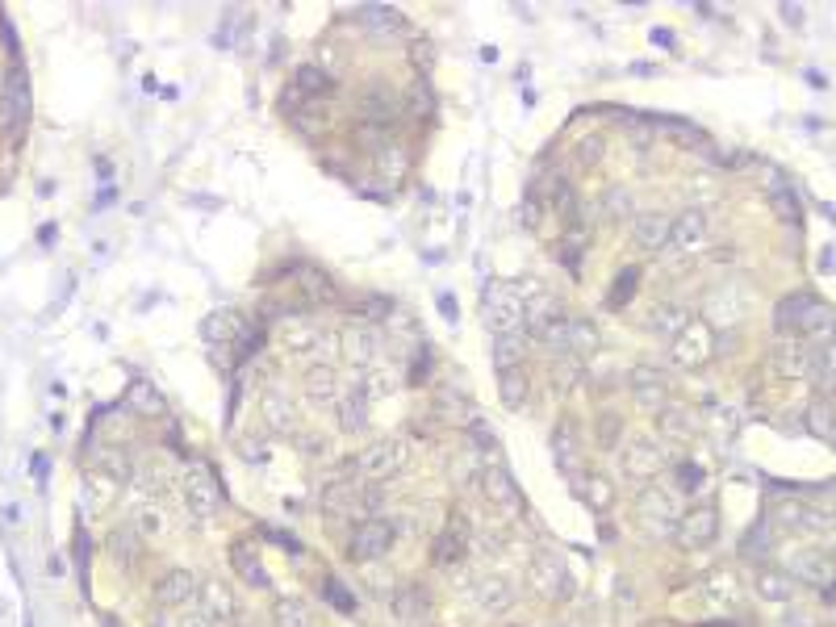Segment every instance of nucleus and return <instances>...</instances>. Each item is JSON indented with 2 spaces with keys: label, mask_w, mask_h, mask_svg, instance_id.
Returning <instances> with one entry per match:
<instances>
[{
  "label": "nucleus",
  "mask_w": 836,
  "mask_h": 627,
  "mask_svg": "<svg viewBox=\"0 0 836 627\" xmlns=\"http://www.w3.org/2000/svg\"><path fill=\"white\" fill-rule=\"evenodd\" d=\"M774 327H778V335H799V339L820 343V339L836 335V310L828 306V301L811 297V293H791V297L778 301Z\"/></svg>",
  "instance_id": "1"
},
{
  "label": "nucleus",
  "mask_w": 836,
  "mask_h": 627,
  "mask_svg": "<svg viewBox=\"0 0 836 627\" xmlns=\"http://www.w3.org/2000/svg\"><path fill=\"white\" fill-rule=\"evenodd\" d=\"M682 498H678V490H669V485H644L640 490V498H636V519H640V527L648 531V536H657V540H669L673 531H678V523H682Z\"/></svg>",
  "instance_id": "2"
},
{
  "label": "nucleus",
  "mask_w": 836,
  "mask_h": 627,
  "mask_svg": "<svg viewBox=\"0 0 836 627\" xmlns=\"http://www.w3.org/2000/svg\"><path fill=\"white\" fill-rule=\"evenodd\" d=\"M774 523L786 527V531H799V536H832L836 531V506L786 498V502L774 506Z\"/></svg>",
  "instance_id": "3"
},
{
  "label": "nucleus",
  "mask_w": 836,
  "mask_h": 627,
  "mask_svg": "<svg viewBox=\"0 0 836 627\" xmlns=\"http://www.w3.org/2000/svg\"><path fill=\"white\" fill-rule=\"evenodd\" d=\"M481 318L485 327L494 335H515V331H527V306L510 293V285H490L481 293Z\"/></svg>",
  "instance_id": "4"
},
{
  "label": "nucleus",
  "mask_w": 836,
  "mask_h": 627,
  "mask_svg": "<svg viewBox=\"0 0 836 627\" xmlns=\"http://www.w3.org/2000/svg\"><path fill=\"white\" fill-rule=\"evenodd\" d=\"M26 122H30V84L21 76V67H9L5 80H0V138L13 143L26 130Z\"/></svg>",
  "instance_id": "5"
},
{
  "label": "nucleus",
  "mask_w": 836,
  "mask_h": 627,
  "mask_svg": "<svg viewBox=\"0 0 836 627\" xmlns=\"http://www.w3.org/2000/svg\"><path fill=\"white\" fill-rule=\"evenodd\" d=\"M410 464V444L398 435L389 439H377V444H368L356 460V469L368 477V481H389V477H402Z\"/></svg>",
  "instance_id": "6"
},
{
  "label": "nucleus",
  "mask_w": 836,
  "mask_h": 627,
  "mask_svg": "<svg viewBox=\"0 0 836 627\" xmlns=\"http://www.w3.org/2000/svg\"><path fill=\"white\" fill-rule=\"evenodd\" d=\"M527 577H531V586H536L540 598H552V602H561L573 594V577L565 569V561L556 552L540 548L536 556H531V565H527Z\"/></svg>",
  "instance_id": "7"
},
{
  "label": "nucleus",
  "mask_w": 836,
  "mask_h": 627,
  "mask_svg": "<svg viewBox=\"0 0 836 627\" xmlns=\"http://www.w3.org/2000/svg\"><path fill=\"white\" fill-rule=\"evenodd\" d=\"M661 464H665V452L653 435H636V439H627L623 452H619V469L627 481H648V477H657L661 473Z\"/></svg>",
  "instance_id": "8"
},
{
  "label": "nucleus",
  "mask_w": 836,
  "mask_h": 627,
  "mask_svg": "<svg viewBox=\"0 0 836 627\" xmlns=\"http://www.w3.org/2000/svg\"><path fill=\"white\" fill-rule=\"evenodd\" d=\"M184 506H189L193 519H218L222 490H218V481L209 477L205 464H193V469L184 473Z\"/></svg>",
  "instance_id": "9"
},
{
  "label": "nucleus",
  "mask_w": 836,
  "mask_h": 627,
  "mask_svg": "<svg viewBox=\"0 0 836 627\" xmlns=\"http://www.w3.org/2000/svg\"><path fill=\"white\" fill-rule=\"evenodd\" d=\"M197 611L214 623V627H226L239 619V598L230 590L222 577H201V590H197Z\"/></svg>",
  "instance_id": "10"
},
{
  "label": "nucleus",
  "mask_w": 836,
  "mask_h": 627,
  "mask_svg": "<svg viewBox=\"0 0 836 627\" xmlns=\"http://www.w3.org/2000/svg\"><path fill=\"white\" fill-rule=\"evenodd\" d=\"M719 536V510L711 506V502H699V506H690L686 515H682V523H678V531H673V540H678L682 548H707L711 540Z\"/></svg>",
  "instance_id": "11"
},
{
  "label": "nucleus",
  "mask_w": 836,
  "mask_h": 627,
  "mask_svg": "<svg viewBox=\"0 0 836 627\" xmlns=\"http://www.w3.org/2000/svg\"><path fill=\"white\" fill-rule=\"evenodd\" d=\"M393 523L385 519H364L356 531H352V544H347V552L356 556V561H381V556H389L393 548Z\"/></svg>",
  "instance_id": "12"
},
{
  "label": "nucleus",
  "mask_w": 836,
  "mask_h": 627,
  "mask_svg": "<svg viewBox=\"0 0 836 627\" xmlns=\"http://www.w3.org/2000/svg\"><path fill=\"white\" fill-rule=\"evenodd\" d=\"M197 590H201V577L193 569H168L155 586V602L168 611H184L189 602H197Z\"/></svg>",
  "instance_id": "13"
},
{
  "label": "nucleus",
  "mask_w": 836,
  "mask_h": 627,
  "mask_svg": "<svg viewBox=\"0 0 836 627\" xmlns=\"http://www.w3.org/2000/svg\"><path fill=\"white\" fill-rule=\"evenodd\" d=\"M473 602L485 619H498L510 611V602H515V586H510V577H502V573H485L473 586Z\"/></svg>",
  "instance_id": "14"
},
{
  "label": "nucleus",
  "mask_w": 836,
  "mask_h": 627,
  "mask_svg": "<svg viewBox=\"0 0 836 627\" xmlns=\"http://www.w3.org/2000/svg\"><path fill=\"white\" fill-rule=\"evenodd\" d=\"M770 360L782 377H807V360H811V343L799 335H778L770 347Z\"/></svg>",
  "instance_id": "15"
},
{
  "label": "nucleus",
  "mask_w": 836,
  "mask_h": 627,
  "mask_svg": "<svg viewBox=\"0 0 836 627\" xmlns=\"http://www.w3.org/2000/svg\"><path fill=\"white\" fill-rule=\"evenodd\" d=\"M711 243V222L703 209H686V214L673 218V235H669V247L678 251H699Z\"/></svg>",
  "instance_id": "16"
},
{
  "label": "nucleus",
  "mask_w": 836,
  "mask_h": 627,
  "mask_svg": "<svg viewBox=\"0 0 836 627\" xmlns=\"http://www.w3.org/2000/svg\"><path fill=\"white\" fill-rule=\"evenodd\" d=\"M552 464L565 477L582 473V439H577V423H573V418H565V423L552 431Z\"/></svg>",
  "instance_id": "17"
},
{
  "label": "nucleus",
  "mask_w": 836,
  "mask_h": 627,
  "mask_svg": "<svg viewBox=\"0 0 836 627\" xmlns=\"http://www.w3.org/2000/svg\"><path fill=\"white\" fill-rule=\"evenodd\" d=\"M632 398H636V406L661 414L669 406V385H665V377L657 373V368L640 364V368H632Z\"/></svg>",
  "instance_id": "18"
},
{
  "label": "nucleus",
  "mask_w": 836,
  "mask_h": 627,
  "mask_svg": "<svg viewBox=\"0 0 836 627\" xmlns=\"http://www.w3.org/2000/svg\"><path fill=\"white\" fill-rule=\"evenodd\" d=\"M753 590H757V598H761V602H770V607H786V602H795L799 582H795V577L786 573V569L765 565V569H757Z\"/></svg>",
  "instance_id": "19"
},
{
  "label": "nucleus",
  "mask_w": 836,
  "mask_h": 627,
  "mask_svg": "<svg viewBox=\"0 0 836 627\" xmlns=\"http://www.w3.org/2000/svg\"><path fill=\"white\" fill-rule=\"evenodd\" d=\"M807 377H811V385H816V393H836V335L811 343Z\"/></svg>",
  "instance_id": "20"
},
{
  "label": "nucleus",
  "mask_w": 836,
  "mask_h": 627,
  "mask_svg": "<svg viewBox=\"0 0 836 627\" xmlns=\"http://www.w3.org/2000/svg\"><path fill=\"white\" fill-rule=\"evenodd\" d=\"M795 577V582H807V586H828L832 582V573H836V565H832V556H824V552H816V548H807V552H795L791 556V569H786Z\"/></svg>",
  "instance_id": "21"
},
{
  "label": "nucleus",
  "mask_w": 836,
  "mask_h": 627,
  "mask_svg": "<svg viewBox=\"0 0 836 627\" xmlns=\"http://www.w3.org/2000/svg\"><path fill=\"white\" fill-rule=\"evenodd\" d=\"M669 356H673V364H682V368L707 364L711 360V339H707V331L703 327H686L678 339L669 343Z\"/></svg>",
  "instance_id": "22"
},
{
  "label": "nucleus",
  "mask_w": 836,
  "mask_h": 627,
  "mask_svg": "<svg viewBox=\"0 0 836 627\" xmlns=\"http://www.w3.org/2000/svg\"><path fill=\"white\" fill-rule=\"evenodd\" d=\"M481 490H485V498H490L494 506H502V510H519L523 506L519 485H515V477L502 469V464H490V469L481 473Z\"/></svg>",
  "instance_id": "23"
},
{
  "label": "nucleus",
  "mask_w": 836,
  "mask_h": 627,
  "mask_svg": "<svg viewBox=\"0 0 836 627\" xmlns=\"http://www.w3.org/2000/svg\"><path fill=\"white\" fill-rule=\"evenodd\" d=\"M673 235V218L669 214H640L632 226V239L640 251H665Z\"/></svg>",
  "instance_id": "24"
},
{
  "label": "nucleus",
  "mask_w": 836,
  "mask_h": 627,
  "mask_svg": "<svg viewBox=\"0 0 836 627\" xmlns=\"http://www.w3.org/2000/svg\"><path fill=\"white\" fill-rule=\"evenodd\" d=\"M686 327H690V310L678 306V301H661V306H653V314H648V331L669 339V343L678 339Z\"/></svg>",
  "instance_id": "25"
},
{
  "label": "nucleus",
  "mask_w": 836,
  "mask_h": 627,
  "mask_svg": "<svg viewBox=\"0 0 836 627\" xmlns=\"http://www.w3.org/2000/svg\"><path fill=\"white\" fill-rule=\"evenodd\" d=\"M393 615H398L402 627H427L431 623V607H427V594L423 590H398L393 594Z\"/></svg>",
  "instance_id": "26"
},
{
  "label": "nucleus",
  "mask_w": 836,
  "mask_h": 627,
  "mask_svg": "<svg viewBox=\"0 0 836 627\" xmlns=\"http://www.w3.org/2000/svg\"><path fill=\"white\" fill-rule=\"evenodd\" d=\"M306 398L318 402V406H331L339 402V373L331 364H314L306 373Z\"/></svg>",
  "instance_id": "27"
},
{
  "label": "nucleus",
  "mask_w": 836,
  "mask_h": 627,
  "mask_svg": "<svg viewBox=\"0 0 836 627\" xmlns=\"http://www.w3.org/2000/svg\"><path fill=\"white\" fill-rule=\"evenodd\" d=\"M339 427H343L347 435L368 431V398H364V389H360V385H356L352 393H343V398H339Z\"/></svg>",
  "instance_id": "28"
},
{
  "label": "nucleus",
  "mask_w": 836,
  "mask_h": 627,
  "mask_svg": "<svg viewBox=\"0 0 836 627\" xmlns=\"http://www.w3.org/2000/svg\"><path fill=\"white\" fill-rule=\"evenodd\" d=\"M360 118L364 122H373V126H385L398 118V97H393L389 88H373V92H364V101H360Z\"/></svg>",
  "instance_id": "29"
},
{
  "label": "nucleus",
  "mask_w": 836,
  "mask_h": 627,
  "mask_svg": "<svg viewBox=\"0 0 836 627\" xmlns=\"http://www.w3.org/2000/svg\"><path fill=\"white\" fill-rule=\"evenodd\" d=\"M201 335H205L209 343H214V347H226V343L243 339V322H239V314L218 310V314H209V318L201 322Z\"/></svg>",
  "instance_id": "30"
},
{
  "label": "nucleus",
  "mask_w": 836,
  "mask_h": 627,
  "mask_svg": "<svg viewBox=\"0 0 836 627\" xmlns=\"http://www.w3.org/2000/svg\"><path fill=\"white\" fill-rule=\"evenodd\" d=\"M92 473L109 477L113 485H126L130 473H134V464H130V456L118 452V448H97V452H92Z\"/></svg>",
  "instance_id": "31"
},
{
  "label": "nucleus",
  "mask_w": 836,
  "mask_h": 627,
  "mask_svg": "<svg viewBox=\"0 0 836 627\" xmlns=\"http://www.w3.org/2000/svg\"><path fill=\"white\" fill-rule=\"evenodd\" d=\"M377 352H381V339H377L373 327H352V331H347V356H352V364L373 368Z\"/></svg>",
  "instance_id": "32"
},
{
  "label": "nucleus",
  "mask_w": 836,
  "mask_h": 627,
  "mask_svg": "<svg viewBox=\"0 0 836 627\" xmlns=\"http://www.w3.org/2000/svg\"><path fill=\"white\" fill-rule=\"evenodd\" d=\"M356 17H360V26H368L373 34H402L406 30V17L393 13L389 5H364Z\"/></svg>",
  "instance_id": "33"
},
{
  "label": "nucleus",
  "mask_w": 836,
  "mask_h": 627,
  "mask_svg": "<svg viewBox=\"0 0 836 627\" xmlns=\"http://www.w3.org/2000/svg\"><path fill=\"white\" fill-rule=\"evenodd\" d=\"M264 418H268L272 431H293L297 427V410H293V402L285 398L281 389H268L264 393Z\"/></svg>",
  "instance_id": "34"
},
{
  "label": "nucleus",
  "mask_w": 836,
  "mask_h": 627,
  "mask_svg": "<svg viewBox=\"0 0 836 627\" xmlns=\"http://www.w3.org/2000/svg\"><path fill=\"white\" fill-rule=\"evenodd\" d=\"M281 339H285V347H293V352H306V347L318 343V327H314L310 318L289 314V318L281 322Z\"/></svg>",
  "instance_id": "35"
},
{
  "label": "nucleus",
  "mask_w": 836,
  "mask_h": 627,
  "mask_svg": "<svg viewBox=\"0 0 836 627\" xmlns=\"http://www.w3.org/2000/svg\"><path fill=\"white\" fill-rule=\"evenodd\" d=\"M527 331H515V335H494V364H498V373H506V368H523V339Z\"/></svg>",
  "instance_id": "36"
},
{
  "label": "nucleus",
  "mask_w": 836,
  "mask_h": 627,
  "mask_svg": "<svg viewBox=\"0 0 836 627\" xmlns=\"http://www.w3.org/2000/svg\"><path fill=\"white\" fill-rule=\"evenodd\" d=\"M740 301H745V293H740V289H719L711 297V318L719 322V327H732V322L745 318V306H740Z\"/></svg>",
  "instance_id": "37"
},
{
  "label": "nucleus",
  "mask_w": 836,
  "mask_h": 627,
  "mask_svg": "<svg viewBox=\"0 0 836 627\" xmlns=\"http://www.w3.org/2000/svg\"><path fill=\"white\" fill-rule=\"evenodd\" d=\"M126 406L138 410V414H159V410H164V398H159V389H155L151 381L134 377L130 389H126Z\"/></svg>",
  "instance_id": "38"
},
{
  "label": "nucleus",
  "mask_w": 836,
  "mask_h": 627,
  "mask_svg": "<svg viewBox=\"0 0 836 627\" xmlns=\"http://www.w3.org/2000/svg\"><path fill=\"white\" fill-rule=\"evenodd\" d=\"M498 393H502L506 410H519L527 402V373L523 368H506V373H498Z\"/></svg>",
  "instance_id": "39"
},
{
  "label": "nucleus",
  "mask_w": 836,
  "mask_h": 627,
  "mask_svg": "<svg viewBox=\"0 0 836 627\" xmlns=\"http://www.w3.org/2000/svg\"><path fill=\"white\" fill-rule=\"evenodd\" d=\"M272 619H276V627H314L310 607H306L301 598H276Z\"/></svg>",
  "instance_id": "40"
},
{
  "label": "nucleus",
  "mask_w": 836,
  "mask_h": 627,
  "mask_svg": "<svg viewBox=\"0 0 836 627\" xmlns=\"http://www.w3.org/2000/svg\"><path fill=\"white\" fill-rule=\"evenodd\" d=\"M582 498H586V506H590V510H598V515H607L611 502H615V490H611V481H607V477L590 473V477H586V485H582Z\"/></svg>",
  "instance_id": "41"
},
{
  "label": "nucleus",
  "mask_w": 836,
  "mask_h": 627,
  "mask_svg": "<svg viewBox=\"0 0 836 627\" xmlns=\"http://www.w3.org/2000/svg\"><path fill=\"white\" fill-rule=\"evenodd\" d=\"M690 431H694V418H690V410H686V406H673V402H669V406L661 410V435H665V439H686Z\"/></svg>",
  "instance_id": "42"
},
{
  "label": "nucleus",
  "mask_w": 836,
  "mask_h": 627,
  "mask_svg": "<svg viewBox=\"0 0 836 627\" xmlns=\"http://www.w3.org/2000/svg\"><path fill=\"white\" fill-rule=\"evenodd\" d=\"M235 569L243 573V582H251V586H268L264 561H260V556H255L247 544H235Z\"/></svg>",
  "instance_id": "43"
},
{
  "label": "nucleus",
  "mask_w": 836,
  "mask_h": 627,
  "mask_svg": "<svg viewBox=\"0 0 836 627\" xmlns=\"http://www.w3.org/2000/svg\"><path fill=\"white\" fill-rule=\"evenodd\" d=\"M598 352V331L594 322L573 318V335H569V356H594Z\"/></svg>",
  "instance_id": "44"
},
{
  "label": "nucleus",
  "mask_w": 836,
  "mask_h": 627,
  "mask_svg": "<svg viewBox=\"0 0 836 627\" xmlns=\"http://www.w3.org/2000/svg\"><path fill=\"white\" fill-rule=\"evenodd\" d=\"M460 556H464V527L452 523L444 536H439V544H435V561L448 565V561H460Z\"/></svg>",
  "instance_id": "45"
},
{
  "label": "nucleus",
  "mask_w": 836,
  "mask_h": 627,
  "mask_svg": "<svg viewBox=\"0 0 836 627\" xmlns=\"http://www.w3.org/2000/svg\"><path fill=\"white\" fill-rule=\"evenodd\" d=\"M134 536L138 540H155L159 531H164V515H159V506H138L134 510Z\"/></svg>",
  "instance_id": "46"
},
{
  "label": "nucleus",
  "mask_w": 836,
  "mask_h": 627,
  "mask_svg": "<svg viewBox=\"0 0 836 627\" xmlns=\"http://www.w3.org/2000/svg\"><path fill=\"white\" fill-rule=\"evenodd\" d=\"M297 92H306V97H318V92H327L331 88V76L322 72V67H314V63H306V67H297V84H293Z\"/></svg>",
  "instance_id": "47"
},
{
  "label": "nucleus",
  "mask_w": 836,
  "mask_h": 627,
  "mask_svg": "<svg viewBox=\"0 0 836 627\" xmlns=\"http://www.w3.org/2000/svg\"><path fill=\"white\" fill-rule=\"evenodd\" d=\"M109 552H113V561H122V565H134V556H138V536L126 527V531H113L109 536Z\"/></svg>",
  "instance_id": "48"
},
{
  "label": "nucleus",
  "mask_w": 836,
  "mask_h": 627,
  "mask_svg": "<svg viewBox=\"0 0 836 627\" xmlns=\"http://www.w3.org/2000/svg\"><path fill=\"white\" fill-rule=\"evenodd\" d=\"M807 427L816 431L820 439H836V418H832V406L828 402H816L807 410Z\"/></svg>",
  "instance_id": "49"
},
{
  "label": "nucleus",
  "mask_w": 836,
  "mask_h": 627,
  "mask_svg": "<svg viewBox=\"0 0 836 627\" xmlns=\"http://www.w3.org/2000/svg\"><path fill=\"white\" fill-rule=\"evenodd\" d=\"M548 201L556 205V214L573 218V205H577V197H573V189H569V180H565V176H552V184H548Z\"/></svg>",
  "instance_id": "50"
},
{
  "label": "nucleus",
  "mask_w": 836,
  "mask_h": 627,
  "mask_svg": "<svg viewBox=\"0 0 836 627\" xmlns=\"http://www.w3.org/2000/svg\"><path fill=\"white\" fill-rule=\"evenodd\" d=\"M297 281H301V289H306L310 297H318V301H335V289H331V281H327L322 272L301 268V272H297Z\"/></svg>",
  "instance_id": "51"
},
{
  "label": "nucleus",
  "mask_w": 836,
  "mask_h": 627,
  "mask_svg": "<svg viewBox=\"0 0 836 627\" xmlns=\"http://www.w3.org/2000/svg\"><path fill=\"white\" fill-rule=\"evenodd\" d=\"M627 214H632V193H627V189L607 193V218H611V222H623Z\"/></svg>",
  "instance_id": "52"
},
{
  "label": "nucleus",
  "mask_w": 836,
  "mask_h": 627,
  "mask_svg": "<svg viewBox=\"0 0 836 627\" xmlns=\"http://www.w3.org/2000/svg\"><path fill=\"white\" fill-rule=\"evenodd\" d=\"M770 548H774V544H770V527H765V523L753 527L749 536H745V556H765Z\"/></svg>",
  "instance_id": "53"
},
{
  "label": "nucleus",
  "mask_w": 836,
  "mask_h": 627,
  "mask_svg": "<svg viewBox=\"0 0 836 627\" xmlns=\"http://www.w3.org/2000/svg\"><path fill=\"white\" fill-rule=\"evenodd\" d=\"M619 431H623V423H619L615 414H602V418H598V444H602V448H615V444H619Z\"/></svg>",
  "instance_id": "54"
},
{
  "label": "nucleus",
  "mask_w": 836,
  "mask_h": 627,
  "mask_svg": "<svg viewBox=\"0 0 836 627\" xmlns=\"http://www.w3.org/2000/svg\"><path fill=\"white\" fill-rule=\"evenodd\" d=\"M699 485H703V469H699V464H682V469H678V490L682 494H694Z\"/></svg>",
  "instance_id": "55"
},
{
  "label": "nucleus",
  "mask_w": 836,
  "mask_h": 627,
  "mask_svg": "<svg viewBox=\"0 0 836 627\" xmlns=\"http://www.w3.org/2000/svg\"><path fill=\"white\" fill-rule=\"evenodd\" d=\"M327 598L335 602V611H356V602H352V598H347V594H343V590H339L335 582H327Z\"/></svg>",
  "instance_id": "56"
},
{
  "label": "nucleus",
  "mask_w": 836,
  "mask_h": 627,
  "mask_svg": "<svg viewBox=\"0 0 836 627\" xmlns=\"http://www.w3.org/2000/svg\"><path fill=\"white\" fill-rule=\"evenodd\" d=\"M473 444L485 448V452H494V431L485 427V423H477V427H473Z\"/></svg>",
  "instance_id": "57"
},
{
  "label": "nucleus",
  "mask_w": 836,
  "mask_h": 627,
  "mask_svg": "<svg viewBox=\"0 0 836 627\" xmlns=\"http://www.w3.org/2000/svg\"><path fill=\"white\" fill-rule=\"evenodd\" d=\"M176 627H214V623H209L201 611H184V615L176 619Z\"/></svg>",
  "instance_id": "58"
},
{
  "label": "nucleus",
  "mask_w": 836,
  "mask_h": 627,
  "mask_svg": "<svg viewBox=\"0 0 836 627\" xmlns=\"http://www.w3.org/2000/svg\"><path fill=\"white\" fill-rule=\"evenodd\" d=\"M439 310H444V318L456 322V297H439Z\"/></svg>",
  "instance_id": "59"
},
{
  "label": "nucleus",
  "mask_w": 836,
  "mask_h": 627,
  "mask_svg": "<svg viewBox=\"0 0 836 627\" xmlns=\"http://www.w3.org/2000/svg\"><path fill=\"white\" fill-rule=\"evenodd\" d=\"M0 80H5V76H0Z\"/></svg>",
  "instance_id": "60"
}]
</instances>
